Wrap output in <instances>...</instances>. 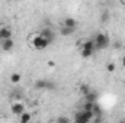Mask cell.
Returning <instances> with one entry per match:
<instances>
[{
  "instance_id": "20",
  "label": "cell",
  "mask_w": 125,
  "mask_h": 123,
  "mask_svg": "<svg viewBox=\"0 0 125 123\" xmlns=\"http://www.w3.org/2000/svg\"><path fill=\"white\" fill-rule=\"evenodd\" d=\"M100 19H102V22H103V23H105V22H108V19H109V12H108V10H106V12H103Z\"/></svg>"
},
{
  "instance_id": "21",
  "label": "cell",
  "mask_w": 125,
  "mask_h": 123,
  "mask_svg": "<svg viewBox=\"0 0 125 123\" xmlns=\"http://www.w3.org/2000/svg\"><path fill=\"white\" fill-rule=\"evenodd\" d=\"M57 122H62V123H68L70 122V119H68V117H58V119H57Z\"/></svg>"
},
{
  "instance_id": "17",
  "label": "cell",
  "mask_w": 125,
  "mask_h": 123,
  "mask_svg": "<svg viewBox=\"0 0 125 123\" xmlns=\"http://www.w3.org/2000/svg\"><path fill=\"white\" fill-rule=\"evenodd\" d=\"M94 51H90V49H82V57L83 58H89V57H92L93 55Z\"/></svg>"
},
{
  "instance_id": "23",
  "label": "cell",
  "mask_w": 125,
  "mask_h": 123,
  "mask_svg": "<svg viewBox=\"0 0 125 123\" xmlns=\"http://www.w3.org/2000/svg\"><path fill=\"white\" fill-rule=\"evenodd\" d=\"M121 64H122V67L125 68V55L122 57V60H121Z\"/></svg>"
},
{
  "instance_id": "2",
  "label": "cell",
  "mask_w": 125,
  "mask_h": 123,
  "mask_svg": "<svg viewBox=\"0 0 125 123\" xmlns=\"http://www.w3.org/2000/svg\"><path fill=\"white\" fill-rule=\"evenodd\" d=\"M93 41H94V48H96V49H105V48H108L109 44H111L109 36H108L106 33H102V32H99V33L94 35Z\"/></svg>"
},
{
  "instance_id": "8",
  "label": "cell",
  "mask_w": 125,
  "mask_h": 123,
  "mask_svg": "<svg viewBox=\"0 0 125 123\" xmlns=\"http://www.w3.org/2000/svg\"><path fill=\"white\" fill-rule=\"evenodd\" d=\"M62 25H64V26H68V28L76 29V28H77V20H76V19H73V18H64V19H62Z\"/></svg>"
},
{
  "instance_id": "5",
  "label": "cell",
  "mask_w": 125,
  "mask_h": 123,
  "mask_svg": "<svg viewBox=\"0 0 125 123\" xmlns=\"http://www.w3.org/2000/svg\"><path fill=\"white\" fill-rule=\"evenodd\" d=\"M39 33H41V35H42V36L48 41V44H50V45L55 41V35H54V32L51 31V29H48V28H44V29L39 32Z\"/></svg>"
},
{
  "instance_id": "9",
  "label": "cell",
  "mask_w": 125,
  "mask_h": 123,
  "mask_svg": "<svg viewBox=\"0 0 125 123\" xmlns=\"http://www.w3.org/2000/svg\"><path fill=\"white\" fill-rule=\"evenodd\" d=\"M83 97H84L86 101H92V103H94V101H97V97H99V96H97V93L94 91V90H90L89 93H86Z\"/></svg>"
},
{
  "instance_id": "22",
  "label": "cell",
  "mask_w": 125,
  "mask_h": 123,
  "mask_svg": "<svg viewBox=\"0 0 125 123\" xmlns=\"http://www.w3.org/2000/svg\"><path fill=\"white\" fill-rule=\"evenodd\" d=\"M54 65H55V62H54V61H48V67H51V68H52Z\"/></svg>"
},
{
  "instance_id": "12",
  "label": "cell",
  "mask_w": 125,
  "mask_h": 123,
  "mask_svg": "<svg viewBox=\"0 0 125 123\" xmlns=\"http://www.w3.org/2000/svg\"><path fill=\"white\" fill-rule=\"evenodd\" d=\"M82 49H90V51H96V48H94V41H93V39H87V41L82 45Z\"/></svg>"
},
{
  "instance_id": "10",
  "label": "cell",
  "mask_w": 125,
  "mask_h": 123,
  "mask_svg": "<svg viewBox=\"0 0 125 123\" xmlns=\"http://www.w3.org/2000/svg\"><path fill=\"white\" fill-rule=\"evenodd\" d=\"M7 38H12V31L7 29V28H1L0 29V42L7 39Z\"/></svg>"
},
{
  "instance_id": "1",
  "label": "cell",
  "mask_w": 125,
  "mask_h": 123,
  "mask_svg": "<svg viewBox=\"0 0 125 123\" xmlns=\"http://www.w3.org/2000/svg\"><path fill=\"white\" fill-rule=\"evenodd\" d=\"M29 42H31L32 48H35V49H38V51H42V49H45L50 44H48V41L38 32V33H35V35H32L31 39H29Z\"/></svg>"
},
{
  "instance_id": "14",
  "label": "cell",
  "mask_w": 125,
  "mask_h": 123,
  "mask_svg": "<svg viewBox=\"0 0 125 123\" xmlns=\"http://www.w3.org/2000/svg\"><path fill=\"white\" fill-rule=\"evenodd\" d=\"M21 80H22V75H21L19 72H13V74L10 75V81H12L13 84H18Z\"/></svg>"
},
{
  "instance_id": "18",
  "label": "cell",
  "mask_w": 125,
  "mask_h": 123,
  "mask_svg": "<svg viewBox=\"0 0 125 123\" xmlns=\"http://www.w3.org/2000/svg\"><path fill=\"white\" fill-rule=\"evenodd\" d=\"M93 113H94V116H99L100 113H102V109H100V106L94 101L93 103Z\"/></svg>"
},
{
  "instance_id": "11",
  "label": "cell",
  "mask_w": 125,
  "mask_h": 123,
  "mask_svg": "<svg viewBox=\"0 0 125 123\" xmlns=\"http://www.w3.org/2000/svg\"><path fill=\"white\" fill-rule=\"evenodd\" d=\"M31 119H32V116H31V113L29 112H23V113H21L19 114V122L21 123H28V122H31Z\"/></svg>"
},
{
  "instance_id": "19",
  "label": "cell",
  "mask_w": 125,
  "mask_h": 123,
  "mask_svg": "<svg viewBox=\"0 0 125 123\" xmlns=\"http://www.w3.org/2000/svg\"><path fill=\"white\" fill-rule=\"evenodd\" d=\"M106 71L108 72H114L115 71V64L114 62H108L106 64Z\"/></svg>"
},
{
  "instance_id": "4",
  "label": "cell",
  "mask_w": 125,
  "mask_h": 123,
  "mask_svg": "<svg viewBox=\"0 0 125 123\" xmlns=\"http://www.w3.org/2000/svg\"><path fill=\"white\" fill-rule=\"evenodd\" d=\"M10 110H12V113H13V114L19 116L21 113H23V112H25V104H23V103H21V101H15V103L12 104Z\"/></svg>"
},
{
  "instance_id": "15",
  "label": "cell",
  "mask_w": 125,
  "mask_h": 123,
  "mask_svg": "<svg viewBox=\"0 0 125 123\" xmlns=\"http://www.w3.org/2000/svg\"><path fill=\"white\" fill-rule=\"evenodd\" d=\"M83 110H90V112H93V103H92V101H86V100H84Z\"/></svg>"
},
{
  "instance_id": "3",
  "label": "cell",
  "mask_w": 125,
  "mask_h": 123,
  "mask_svg": "<svg viewBox=\"0 0 125 123\" xmlns=\"http://www.w3.org/2000/svg\"><path fill=\"white\" fill-rule=\"evenodd\" d=\"M35 88H38V90H54L55 84L48 81V80H36L35 81Z\"/></svg>"
},
{
  "instance_id": "13",
  "label": "cell",
  "mask_w": 125,
  "mask_h": 123,
  "mask_svg": "<svg viewBox=\"0 0 125 123\" xmlns=\"http://www.w3.org/2000/svg\"><path fill=\"white\" fill-rule=\"evenodd\" d=\"M60 33H61L62 36H70V35H73V33H74V29H73V28H68V26H64V25H62L61 29H60Z\"/></svg>"
},
{
  "instance_id": "16",
  "label": "cell",
  "mask_w": 125,
  "mask_h": 123,
  "mask_svg": "<svg viewBox=\"0 0 125 123\" xmlns=\"http://www.w3.org/2000/svg\"><path fill=\"white\" fill-rule=\"evenodd\" d=\"M79 90H80V93H82V94H83V96H84V94H86V93H89V91H90V90H92V88H90V87H89V86H87V84H82V86H80V88H79Z\"/></svg>"
},
{
  "instance_id": "6",
  "label": "cell",
  "mask_w": 125,
  "mask_h": 123,
  "mask_svg": "<svg viewBox=\"0 0 125 123\" xmlns=\"http://www.w3.org/2000/svg\"><path fill=\"white\" fill-rule=\"evenodd\" d=\"M0 45H1V49H3L4 52H9V51H12V49H13L15 42H13V39H12V38H7V39L1 41V42H0Z\"/></svg>"
},
{
  "instance_id": "7",
  "label": "cell",
  "mask_w": 125,
  "mask_h": 123,
  "mask_svg": "<svg viewBox=\"0 0 125 123\" xmlns=\"http://www.w3.org/2000/svg\"><path fill=\"white\" fill-rule=\"evenodd\" d=\"M74 122L77 123H89L90 122V119L86 116V113L82 110V112H77L76 113V116H74Z\"/></svg>"
}]
</instances>
